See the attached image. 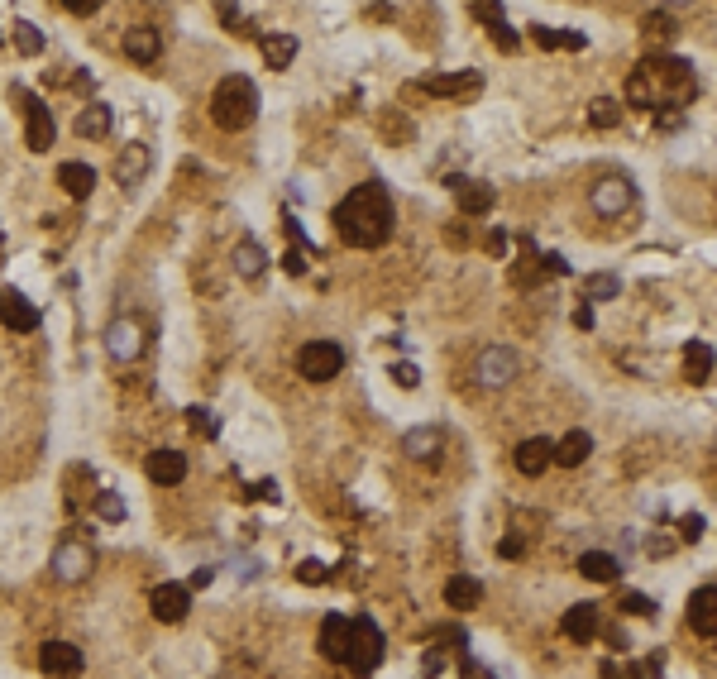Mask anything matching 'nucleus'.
<instances>
[{"label": "nucleus", "mask_w": 717, "mask_h": 679, "mask_svg": "<svg viewBox=\"0 0 717 679\" xmlns=\"http://www.w3.org/2000/svg\"><path fill=\"white\" fill-rule=\"evenodd\" d=\"M321 656L335 660V665H345V656H349V617L345 613H326V622H321Z\"/></svg>", "instance_id": "nucleus-20"}, {"label": "nucleus", "mask_w": 717, "mask_h": 679, "mask_svg": "<svg viewBox=\"0 0 717 679\" xmlns=\"http://www.w3.org/2000/svg\"><path fill=\"white\" fill-rule=\"evenodd\" d=\"M297 373H302L306 383H330L335 373H345V350L335 340H311L297 354Z\"/></svg>", "instance_id": "nucleus-5"}, {"label": "nucleus", "mask_w": 717, "mask_h": 679, "mask_svg": "<svg viewBox=\"0 0 717 679\" xmlns=\"http://www.w3.org/2000/svg\"><path fill=\"white\" fill-rule=\"evenodd\" d=\"M20 101H24V144L34 154L53 149V115H48V106L39 96H29V91H20Z\"/></svg>", "instance_id": "nucleus-10"}, {"label": "nucleus", "mask_w": 717, "mask_h": 679, "mask_svg": "<svg viewBox=\"0 0 717 679\" xmlns=\"http://www.w3.org/2000/svg\"><path fill=\"white\" fill-rule=\"evenodd\" d=\"M254 498H263V503H273V498H278V483H273V479L254 483Z\"/></svg>", "instance_id": "nucleus-51"}, {"label": "nucleus", "mask_w": 717, "mask_h": 679, "mask_svg": "<svg viewBox=\"0 0 717 679\" xmlns=\"http://www.w3.org/2000/svg\"><path fill=\"white\" fill-rule=\"evenodd\" d=\"M39 307L24 297L20 287H0V326H10L15 335H29V330H39Z\"/></svg>", "instance_id": "nucleus-8"}, {"label": "nucleus", "mask_w": 717, "mask_h": 679, "mask_svg": "<svg viewBox=\"0 0 717 679\" xmlns=\"http://www.w3.org/2000/svg\"><path fill=\"white\" fill-rule=\"evenodd\" d=\"M297 579H302V584H321V579H330V570L321 560H302V565H297Z\"/></svg>", "instance_id": "nucleus-41"}, {"label": "nucleus", "mask_w": 717, "mask_h": 679, "mask_svg": "<svg viewBox=\"0 0 717 679\" xmlns=\"http://www.w3.org/2000/svg\"><path fill=\"white\" fill-rule=\"evenodd\" d=\"M598 603H574L565 617H560V632L569 636V641H593L598 636Z\"/></svg>", "instance_id": "nucleus-21"}, {"label": "nucleus", "mask_w": 717, "mask_h": 679, "mask_svg": "<svg viewBox=\"0 0 717 679\" xmlns=\"http://www.w3.org/2000/svg\"><path fill=\"white\" fill-rule=\"evenodd\" d=\"M646 29H651V34H655V29H660V34H670L674 15H670V10H655V15H646Z\"/></svg>", "instance_id": "nucleus-46"}, {"label": "nucleus", "mask_w": 717, "mask_h": 679, "mask_svg": "<svg viewBox=\"0 0 717 679\" xmlns=\"http://www.w3.org/2000/svg\"><path fill=\"white\" fill-rule=\"evenodd\" d=\"M220 20L230 24L235 34H254V24H249V15H244V10H235V5H220Z\"/></svg>", "instance_id": "nucleus-39"}, {"label": "nucleus", "mask_w": 717, "mask_h": 679, "mask_svg": "<svg viewBox=\"0 0 717 679\" xmlns=\"http://www.w3.org/2000/svg\"><path fill=\"white\" fill-rule=\"evenodd\" d=\"M259 48H263V58H268V67H292V58H297V39L292 34H263L259 39Z\"/></svg>", "instance_id": "nucleus-29"}, {"label": "nucleus", "mask_w": 717, "mask_h": 679, "mask_svg": "<svg viewBox=\"0 0 717 679\" xmlns=\"http://www.w3.org/2000/svg\"><path fill=\"white\" fill-rule=\"evenodd\" d=\"M588 206L598 211L603 220H617V216H627L631 206H636V187H631V177H598L593 182V192H588Z\"/></svg>", "instance_id": "nucleus-6"}, {"label": "nucleus", "mask_w": 717, "mask_h": 679, "mask_svg": "<svg viewBox=\"0 0 717 679\" xmlns=\"http://www.w3.org/2000/svg\"><path fill=\"white\" fill-rule=\"evenodd\" d=\"M283 268H287V273H292V278H302V273H306V263H302V249H287V254H283Z\"/></svg>", "instance_id": "nucleus-47"}, {"label": "nucleus", "mask_w": 717, "mask_h": 679, "mask_svg": "<svg viewBox=\"0 0 717 679\" xmlns=\"http://www.w3.org/2000/svg\"><path fill=\"white\" fill-rule=\"evenodd\" d=\"M125 58H134L139 67H153L163 58V29H153V24L125 29Z\"/></svg>", "instance_id": "nucleus-11"}, {"label": "nucleus", "mask_w": 717, "mask_h": 679, "mask_svg": "<svg viewBox=\"0 0 717 679\" xmlns=\"http://www.w3.org/2000/svg\"><path fill=\"white\" fill-rule=\"evenodd\" d=\"M211 579H216V570H196V574H192V589H206Z\"/></svg>", "instance_id": "nucleus-55"}, {"label": "nucleus", "mask_w": 717, "mask_h": 679, "mask_svg": "<svg viewBox=\"0 0 717 679\" xmlns=\"http://www.w3.org/2000/svg\"><path fill=\"white\" fill-rule=\"evenodd\" d=\"M77 134H82V139H106L110 134V106L106 101H91V106L77 115Z\"/></svg>", "instance_id": "nucleus-31"}, {"label": "nucleus", "mask_w": 717, "mask_h": 679, "mask_svg": "<svg viewBox=\"0 0 717 679\" xmlns=\"http://www.w3.org/2000/svg\"><path fill=\"white\" fill-rule=\"evenodd\" d=\"M579 574L593 579V584H617V579H622V560L608 555V550H584V555H579Z\"/></svg>", "instance_id": "nucleus-22"}, {"label": "nucleus", "mask_w": 717, "mask_h": 679, "mask_svg": "<svg viewBox=\"0 0 717 679\" xmlns=\"http://www.w3.org/2000/svg\"><path fill=\"white\" fill-rule=\"evenodd\" d=\"M584 297L588 302H612V297H622V278L617 273H593V278H584Z\"/></svg>", "instance_id": "nucleus-33"}, {"label": "nucleus", "mask_w": 717, "mask_h": 679, "mask_svg": "<svg viewBox=\"0 0 717 679\" xmlns=\"http://www.w3.org/2000/svg\"><path fill=\"white\" fill-rule=\"evenodd\" d=\"M96 512H101L106 522H120V517H125V503H120L115 493H101V498H96Z\"/></svg>", "instance_id": "nucleus-40"}, {"label": "nucleus", "mask_w": 717, "mask_h": 679, "mask_svg": "<svg viewBox=\"0 0 717 679\" xmlns=\"http://www.w3.org/2000/svg\"><path fill=\"white\" fill-rule=\"evenodd\" d=\"M440 445H445V431L440 426H416V431H407L402 436V450L412 455V460H440Z\"/></svg>", "instance_id": "nucleus-23"}, {"label": "nucleus", "mask_w": 717, "mask_h": 679, "mask_svg": "<svg viewBox=\"0 0 717 679\" xmlns=\"http://www.w3.org/2000/svg\"><path fill=\"white\" fill-rule=\"evenodd\" d=\"M474 20H483V24H502V10H498V5H474Z\"/></svg>", "instance_id": "nucleus-50"}, {"label": "nucleus", "mask_w": 717, "mask_h": 679, "mask_svg": "<svg viewBox=\"0 0 717 679\" xmlns=\"http://www.w3.org/2000/svg\"><path fill=\"white\" fill-rule=\"evenodd\" d=\"M517 373H522V359L507 350V345H488V350H478V359H474V383L478 388H507Z\"/></svg>", "instance_id": "nucleus-7"}, {"label": "nucleus", "mask_w": 717, "mask_h": 679, "mask_svg": "<svg viewBox=\"0 0 717 679\" xmlns=\"http://www.w3.org/2000/svg\"><path fill=\"white\" fill-rule=\"evenodd\" d=\"M627 101L641 110H684L689 101H698V77L684 58H646L631 72Z\"/></svg>", "instance_id": "nucleus-2"}, {"label": "nucleus", "mask_w": 717, "mask_h": 679, "mask_svg": "<svg viewBox=\"0 0 717 679\" xmlns=\"http://www.w3.org/2000/svg\"><path fill=\"white\" fill-rule=\"evenodd\" d=\"M63 10H72V15H96L101 0H63Z\"/></svg>", "instance_id": "nucleus-49"}, {"label": "nucleus", "mask_w": 717, "mask_h": 679, "mask_svg": "<svg viewBox=\"0 0 717 679\" xmlns=\"http://www.w3.org/2000/svg\"><path fill=\"white\" fill-rule=\"evenodd\" d=\"M144 474L153 483H163V488H173V483L187 479V455L182 450H153L149 460H144Z\"/></svg>", "instance_id": "nucleus-18"}, {"label": "nucleus", "mask_w": 717, "mask_h": 679, "mask_svg": "<svg viewBox=\"0 0 717 679\" xmlns=\"http://www.w3.org/2000/svg\"><path fill=\"white\" fill-rule=\"evenodd\" d=\"M58 182H63L67 197L87 201L91 187H96V168H87V163H63V168H58Z\"/></svg>", "instance_id": "nucleus-27"}, {"label": "nucleus", "mask_w": 717, "mask_h": 679, "mask_svg": "<svg viewBox=\"0 0 717 679\" xmlns=\"http://www.w3.org/2000/svg\"><path fill=\"white\" fill-rule=\"evenodd\" d=\"M10 39H15V48H20L24 58H39V53H44V34H39V29H34L29 20H15V24H10Z\"/></svg>", "instance_id": "nucleus-35"}, {"label": "nucleus", "mask_w": 717, "mask_h": 679, "mask_svg": "<svg viewBox=\"0 0 717 679\" xmlns=\"http://www.w3.org/2000/svg\"><path fill=\"white\" fill-rule=\"evenodd\" d=\"M345 665L354 670V675H373V670L383 665V632H378V622H373V617H354V622H349Z\"/></svg>", "instance_id": "nucleus-4"}, {"label": "nucleus", "mask_w": 717, "mask_h": 679, "mask_svg": "<svg viewBox=\"0 0 717 679\" xmlns=\"http://www.w3.org/2000/svg\"><path fill=\"white\" fill-rule=\"evenodd\" d=\"M421 670H426V675H440V670H445V651H426V656H421Z\"/></svg>", "instance_id": "nucleus-48"}, {"label": "nucleus", "mask_w": 717, "mask_h": 679, "mask_svg": "<svg viewBox=\"0 0 717 679\" xmlns=\"http://www.w3.org/2000/svg\"><path fill=\"white\" fill-rule=\"evenodd\" d=\"M531 39L541 48H574V53L584 48V34H579V29H555V24H531Z\"/></svg>", "instance_id": "nucleus-30"}, {"label": "nucleus", "mask_w": 717, "mask_h": 679, "mask_svg": "<svg viewBox=\"0 0 717 679\" xmlns=\"http://www.w3.org/2000/svg\"><path fill=\"white\" fill-rule=\"evenodd\" d=\"M254 115H259V87L249 82V77H225L216 91H211V120H216L220 130H249L254 125Z\"/></svg>", "instance_id": "nucleus-3"}, {"label": "nucleus", "mask_w": 717, "mask_h": 679, "mask_svg": "<svg viewBox=\"0 0 717 679\" xmlns=\"http://www.w3.org/2000/svg\"><path fill=\"white\" fill-rule=\"evenodd\" d=\"M187 421H192L201 436H220V421L211 417V407H192V412H187Z\"/></svg>", "instance_id": "nucleus-38"}, {"label": "nucleus", "mask_w": 717, "mask_h": 679, "mask_svg": "<svg viewBox=\"0 0 717 679\" xmlns=\"http://www.w3.org/2000/svg\"><path fill=\"white\" fill-rule=\"evenodd\" d=\"M450 187H455V201L464 216H488L493 211V187L488 182H474V177H450Z\"/></svg>", "instance_id": "nucleus-14"}, {"label": "nucleus", "mask_w": 717, "mask_h": 679, "mask_svg": "<svg viewBox=\"0 0 717 679\" xmlns=\"http://www.w3.org/2000/svg\"><path fill=\"white\" fill-rule=\"evenodd\" d=\"M483 87L478 72H440V77H421L416 91H431V96H469V91Z\"/></svg>", "instance_id": "nucleus-19"}, {"label": "nucleus", "mask_w": 717, "mask_h": 679, "mask_svg": "<svg viewBox=\"0 0 717 679\" xmlns=\"http://www.w3.org/2000/svg\"><path fill=\"white\" fill-rule=\"evenodd\" d=\"M689 627L698 636H717V584H698L689 598Z\"/></svg>", "instance_id": "nucleus-17"}, {"label": "nucleus", "mask_w": 717, "mask_h": 679, "mask_svg": "<svg viewBox=\"0 0 717 679\" xmlns=\"http://www.w3.org/2000/svg\"><path fill=\"white\" fill-rule=\"evenodd\" d=\"M502 249H507V235H502V230H493V235H488V254H502Z\"/></svg>", "instance_id": "nucleus-53"}, {"label": "nucleus", "mask_w": 717, "mask_h": 679, "mask_svg": "<svg viewBox=\"0 0 717 679\" xmlns=\"http://www.w3.org/2000/svg\"><path fill=\"white\" fill-rule=\"evenodd\" d=\"M684 369H689L694 383H708V378H713V345L689 340V345H684Z\"/></svg>", "instance_id": "nucleus-32"}, {"label": "nucleus", "mask_w": 717, "mask_h": 679, "mask_svg": "<svg viewBox=\"0 0 717 679\" xmlns=\"http://www.w3.org/2000/svg\"><path fill=\"white\" fill-rule=\"evenodd\" d=\"M574 326H579V330H593V307H579V311H574Z\"/></svg>", "instance_id": "nucleus-52"}, {"label": "nucleus", "mask_w": 717, "mask_h": 679, "mask_svg": "<svg viewBox=\"0 0 717 679\" xmlns=\"http://www.w3.org/2000/svg\"><path fill=\"white\" fill-rule=\"evenodd\" d=\"M144 173H149V144H125V154L115 158V177H120V187L144 182Z\"/></svg>", "instance_id": "nucleus-25"}, {"label": "nucleus", "mask_w": 717, "mask_h": 679, "mask_svg": "<svg viewBox=\"0 0 717 679\" xmlns=\"http://www.w3.org/2000/svg\"><path fill=\"white\" fill-rule=\"evenodd\" d=\"M588 125H593V130H617V125H622V106H617L612 96H598V101L588 106Z\"/></svg>", "instance_id": "nucleus-34"}, {"label": "nucleus", "mask_w": 717, "mask_h": 679, "mask_svg": "<svg viewBox=\"0 0 717 679\" xmlns=\"http://www.w3.org/2000/svg\"><path fill=\"white\" fill-rule=\"evenodd\" d=\"M192 608V589L187 584H158L153 589V617L158 622H182Z\"/></svg>", "instance_id": "nucleus-16"}, {"label": "nucleus", "mask_w": 717, "mask_h": 679, "mask_svg": "<svg viewBox=\"0 0 717 679\" xmlns=\"http://www.w3.org/2000/svg\"><path fill=\"white\" fill-rule=\"evenodd\" d=\"M263 268H268L263 244L259 240H239L235 244V273H239V278H263Z\"/></svg>", "instance_id": "nucleus-28"}, {"label": "nucleus", "mask_w": 717, "mask_h": 679, "mask_svg": "<svg viewBox=\"0 0 717 679\" xmlns=\"http://www.w3.org/2000/svg\"><path fill=\"white\" fill-rule=\"evenodd\" d=\"M106 350L115 364H134L139 354H144V326L130 321V316H120V321H110L106 326Z\"/></svg>", "instance_id": "nucleus-9"}, {"label": "nucleus", "mask_w": 717, "mask_h": 679, "mask_svg": "<svg viewBox=\"0 0 717 679\" xmlns=\"http://www.w3.org/2000/svg\"><path fill=\"white\" fill-rule=\"evenodd\" d=\"M39 665H44V675H53V679H72L82 670V651H77L72 641H44Z\"/></svg>", "instance_id": "nucleus-13"}, {"label": "nucleus", "mask_w": 717, "mask_h": 679, "mask_svg": "<svg viewBox=\"0 0 717 679\" xmlns=\"http://www.w3.org/2000/svg\"><path fill=\"white\" fill-rule=\"evenodd\" d=\"M91 574V550L77 546V541H63V546L53 550V579H63V584H77V579H87Z\"/></svg>", "instance_id": "nucleus-12"}, {"label": "nucleus", "mask_w": 717, "mask_h": 679, "mask_svg": "<svg viewBox=\"0 0 717 679\" xmlns=\"http://www.w3.org/2000/svg\"><path fill=\"white\" fill-rule=\"evenodd\" d=\"M493 44H498V48H507V53L517 48V34H512V24H507V20H502V24H493Z\"/></svg>", "instance_id": "nucleus-44"}, {"label": "nucleus", "mask_w": 717, "mask_h": 679, "mask_svg": "<svg viewBox=\"0 0 717 679\" xmlns=\"http://www.w3.org/2000/svg\"><path fill=\"white\" fill-rule=\"evenodd\" d=\"M445 603H450L455 613H474L478 603H483V584H478L474 574H455V579L445 584Z\"/></svg>", "instance_id": "nucleus-24"}, {"label": "nucleus", "mask_w": 717, "mask_h": 679, "mask_svg": "<svg viewBox=\"0 0 717 679\" xmlns=\"http://www.w3.org/2000/svg\"><path fill=\"white\" fill-rule=\"evenodd\" d=\"M622 613H631V617H651V613H655V603L646 598V593L631 589V593H622Z\"/></svg>", "instance_id": "nucleus-37"}, {"label": "nucleus", "mask_w": 717, "mask_h": 679, "mask_svg": "<svg viewBox=\"0 0 717 679\" xmlns=\"http://www.w3.org/2000/svg\"><path fill=\"white\" fill-rule=\"evenodd\" d=\"M522 550H526L522 536H502V541H498V555H502V560H517Z\"/></svg>", "instance_id": "nucleus-45"}, {"label": "nucleus", "mask_w": 717, "mask_h": 679, "mask_svg": "<svg viewBox=\"0 0 717 679\" xmlns=\"http://www.w3.org/2000/svg\"><path fill=\"white\" fill-rule=\"evenodd\" d=\"M392 192L383 182H359L354 192H345V201L335 206V230H340V240L354 244V249H378V244H388L392 235Z\"/></svg>", "instance_id": "nucleus-1"}, {"label": "nucleus", "mask_w": 717, "mask_h": 679, "mask_svg": "<svg viewBox=\"0 0 717 679\" xmlns=\"http://www.w3.org/2000/svg\"><path fill=\"white\" fill-rule=\"evenodd\" d=\"M464 679H493L483 665H474V660H464Z\"/></svg>", "instance_id": "nucleus-54"}, {"label": "nucleus", "mask_w": 717, "mask_h": 679, "mask_svg": "<svg viewBox=\"0 0 717 679\" xmlns=\"http://www.w3.org/2000/svg\"><path fill=\"white\" fill-rule=\"evenodd\" d=\"M392 378H397V388H416V383H421V369L402 359V364H392Z\"/></svg>", "instance_id": "nucleus-42"}, {"label": "nucleus", "mask_w": 717, "mask_h": 679, "mask_svg": "<svg viewBox=\"0 0 717 679\" xmlns=\"http://www.w3.org/2000/svg\"><path fill=\"white\" fill-rule=\"evenodd\" d=\"M555 460V440L550 436H531V440H522L517 450H512V464L522 469L526 479H536V474H545V464Z\"/></svg>", "instance_id": "nucleus-15"}, {"label": "nucleus", "mask_w": 717, "mask_h": 679, "mask_svg": "<svg viewBox=\"0 0 717 679\" xmlns=\"http://www.w3.org/2000/svg\"><path fill=\"white\" fill-rule=\"evenodd\" d=\"M593 455V436L588 431H569L560 445H555V460L550 464H565V469H579V464Z\"/></svg>", "instance_id": "nucleus-26"}, {"label": "nucleus", "mask_w": 717, "mask_h": 679, "mask_svg": "<svg viewBox=\"0 0 717 679\" xmlns=\"http://www.w3.org/2000/svg\"><path fill=\"white\" fill-rule=\"evenodd\" d=\"M603 679H617V675H608V670H603ZM622 679H660V656L627 665V670H622Z\"/></svg>", "instance_id": "nucleus-36"}, {"label": "nucleus", "mask_w": 717, "mask_h": 679, "mask_svg": "<svg viewBox=\"0 0 717 679\" xmlns=\"http://www.w3.org/2000/svg\"><path fill=\"white\" fill-rule=\"evenodd\" d=\"M703 531H708V522H703L698 512H689V517L679 522V536H684V541H703Z\"/></svg>", "instance_id": "nucleus-43"}]
</instances>
